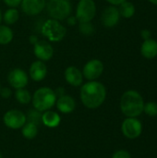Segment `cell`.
<instances>
[{
  "label": "cell",
  "instance_id": "obj_1",
  "mask_svg": "<svg viewBox=\"0 0 157 158\" xmlns=\"http://www.w3.org/2000/svg\"><path fill=\"white\" fill-rule=\"evenodd\" d=\"M80 98L85 107L96 109L104 104L106 98V88L100 81H89L81 87Z\"/></svg>",
  "mask_w": 157,
  "mask_h": 158
},
{
  "label": "cell",
  "instance_id": "obj_2",
  "mask_svg": "<svg viewBox=\"0 0 157 158\" xmlns=\"http://www.w3.org/2000/svg\"><path fill=\"white\" fill-rule=\"evenodd\" d=\"M144 101L140 93L134 90L125 92L120 99L121 112L127 118H137L143 112Z\"/></svg>",
  "mask_w": 157,
  "mask_h": 158
},
{
  "label": "cell",
  "instance_id": "obj_3",
  "mask_svg": "<svg viewBox=\"0 0 157 158\" xmlns=\"http://www.w3.org/2000/svg\"><path fill=\"white\" fill-rule=\"evenodd\" d=\"M57 96L55 91L49 87H41L37 89L31 96V103L34 109L44 112L50 110L56 102Z\"/></svg>",
  "mask_w": 157,
  "mask_h": 158
},
{
  "label": "cell",
  "instance_id": "obj_4",
  "mask_svg": "<svg viewBox=\"0 0 157 158\" xmlns=\"http://www.w3.org/2000/svg\"><path fill=\"white\" fill-rule=\"evenodd\" d=\"M45 7L50 19L58 21L66 19L72 12V6L69 0H48Z\"/></svg>",
  "mask_w": 157,
  "mask_h": 158
},
{
  "label": "cell",
  "instance_id": "obj_5",
  "mask_svg": "<svg viewBox=\"0 0 157 158\" xmlns=\"http://www.w3.org/2000/svg\"><path fill=\"white\" fill-rule=\"evenodd\" d=\"M41 32L49 42L57 43L65 38L67 29L62 23H60V21L49 19L43 24Z\"/></svg>",
  "mask_w": 157,
  "mask_h": 158
},
{
  "label": "cell",
  "instance_id": "obj_6",
  "mask_svg": "<svg viewBox=\"0 0 157 158\" xmlns=\"http://www.w3.org/2000/svg\"><path fill=\"white\" fill-rule=\"evenodd\" d=\"M96 15V4L93 0H80L77 8L76 15L79 22H90Z\"/></svg>",
  "mask_w": 157,
  "mask_h": 158
},
{
  "label": "cell",
  "instance_id": "obj_7",
  "mask_svg": "<svg viewBox=\"0 0 157 158\" xmlns=\"http://www.w3.org/2000/svg\"><path fill=\"white\" fill-rule=\"evenodd\" d=\"M4 124L11 130H19L27 122V116L20 110L10 109L3 116Z\"/></svg>",
  "mask_w": 157,
  "mask_h": 158
},
{
  "label": "cell",
  "instance_id": "obj_8",
  "mask_svg": "<svg viewBox=\"0 0 157 158\" xmlns=\"http://www.w3.org/2000/svg\"><path fill=\"white\" fill-rule=\"evenodd\" d=\"M121 131L126 138L134 140L141 136L143 132V125L136 118H127L121 125Z\"/></svg>",
  "mask_w": 157,
  "mask_h": 158
},
{
  "label": "cell",
  "instance_id": "obj_9",
  "mask_svg": "<svg viewBox=\"0 0 157 158\" xmlns=\"http://www.w3.org/2000/svg\"><path fill=\"white\" fill-rule=\"evenodd\" d=\"M104 64L101 60L93 58L89 60L83 67L82 75L87 81H96L104 72Z\"/></svg>",
  "mask_w": 157,
  "mask_h": 158
},
{
  "label": "cell",
  "instance_id": "obj_10",
  "mask_svg": "<svg viewBox=\"0 0 157 158\" xmlns=\"http://www.w3.org/2000/svg\"><path fill=\"white\" fill-rule=\"evenodd\" d=\"M33 53L38 60L46 62L54 56L53 45L45 40H40L33 45Z\"/></svg>",
  "mask_w": 157,
  "mask_h": 158
},
{
  "label": "cell",
  "instance_id": "obj_11",
  "mask_svg": "<svg viewBox=\"0 0 157 158\" xmlns=\"http://www.w3.org/2000/svg\"><path fill=\"white\" fill-rule=\"evenodd\" d=\"M7 81L14 89L25 88L29 82V76L21 69H14L7 74Z\"/></svg>",
  "mask_w": 157,
  "mask_h": 158
},
{
  "label": "cell",
  "instance_id": "obj_12",
  "mask_svg": "<svg viewBox=\"0 0 157 158\" xmlns=\"http://www.w3.org/2000/svg\"><path fill=\"white\" fill-rule=\"evenodd\" d=\"M120 14L118 11V7L117 6H106L101 15L102 24L106 28H113L119 22Z\"/></svg>",
  "mask_w": 157,
  "mask_h": 158
},
{
  "label": "cell",
  "instance_id": "obj_13",
  "mask_svg": "<svg viewBox=\"0 0 157 158\" xmlns=\"http://www.w3.org/2000/svg\"><path fill=\"white\" fill-rule=\"evenodd\" d=\"M46 6V0H21V10L27 16H36L40 14Z\"/></svg>",
  "mask_w": 157,
  "mask_h": 158
},
{
  "label": "cell",
  "instance_id": "obj_14",
  "mask_svg": "<svg viewBox=\"0 0 157 158\" xmlns=\"http://www.w3.org/2000/svg\"><path fill=\"white\" fill-rule=\"evenodd\" d=\"M64 77H65L66 81L73 87H79L83 82L82 72L75 66L68 67L65 69Z\"/></svg>",
  "mask_w": 157,
  "mask_h": 158
},
{
  "label": "cell",
  "instance_id": "obj_15",
  "mask_svg": "<svg viewBox=\"0 0 157 158\" xmlns=\"http://www.w3.org/2000/svg\"><path fill=\"white\" fill-rule=\"evenodd\" d=\"M29 75L34 81H42L47 75V67L43 61L36 60L31 63L29 69Z\"/></svg>",
  "mask_w": 157,
  "mask_h": 158
},
{
  "label": "cell",
  "instance_id": "obj_16",
  "mask_svg": "<svg viewBox=\"0 0 157 158\" xmlns=\"http://www.w3.org/2000/svg\"><path fill=\"white\" fill-rule=\"evenodd\" d=\"M56 108L63 114H69L72 113L76 108V102L75 99L68 94H63L56 99Z\"/></svg>",
  "mask_w": 157,
  "mask_h": 158
},
{
  "label": "cell",
  "instance_id": "obj_17",
  "mask_svg": "<svg viewBox=\"0 0 157 158\" xmlns=\"http://www.w3.org/2000/svg\"><path fill=\"white\" fill-rule=\"evenodd\" d=\"M141 54L146 59H153L157 56V41L150 38L144 40L141 46Z\"/></svg>",
  "mask_w": 157,
  "mask_h": 158
},
{
  "label": "cell",
  "instance_id": "obj_18",
  "mask_svg": "<svg viewBox=\"0 0 157 158\" xmlns=\"http://www.w3.org/2000/svg\"><path fill=\"white\" fill-rule=\"evenodd\" d=\"M42 122L47 128H56L61 122V117L58 113L50 109L42 114Z\"/></svg>",
  "mask_w": 157,
  "mask_h": 158
},
{
  "label": "cell",
  "instance_id": "obj_19",
  "mask_svg": "<svg viewBox=\"0 0 157 158\" xmlns=\"http://www.w3.org/2000/svg\"><path fill=\"white\" fill-rule=\"evenodd\" d=\"M21 134L27 140H33L38 134L37 124L31 121H27L21 128Z\"/></svg>",
  "mask_w": 157,
  "mask_h": 158
},
{
  "label": "cell",
  "instance_id": "obj_20",
  "mask_svg": "<svg viewBox=\"0 0 157 158\" xmlns=\"http://www.w3.org/2000/svg\"><path fill=\"white\" fill-rule=\"evenodd\" d=\"M118 11H119L120 17H123L125 19H130L135 15L136 9H135V6L131 2L125 1L119 5Z\"/></svg>",
  "mask_w": 157,
  "mask_h": 158
},
{
  "label": "cell",
  "instance_id": "obj_21",
  "mask_svg": "<svg viewBox=\"0 0 157 158\" xmlns=\"http://www.w3.org/2000/svg\"><path fill=\"white\" fill-rule=\"evenodd\" d=\"M19 19V10L15 7H10L6 10V12L3 14V20L6 25H12L15 24Z\"/></svg>",
  "mask_w": 157,
  "mask_h": 158
},
{
  "label": "cell",
  "instance_id": "obj_22",
  "mask_svg": "<svg viewBox=\"0 0 157 158\" xmlns=\"http://www.w3.org/2000/svg\"><path fill=\"white\" fill-rule=\"evenodd\" d=\"M13 31L7 25L0 24V44H8L13 40Z\"/></svg>",
  "mask_w": 157,
  "mask_h": 158
},
{
  "label": "cell",
  "instance_id": "obj_23",
  "mask_svg": "<svg viewBox=\"0 0 157 158\" xmlns=\"http://www.w3.org/2000/svg\"><path fill=\"white\" fill-rule=\"evenodd\" d=\"M31 96L32 95L31 94V93L25 88L17 89L16 92H15V98L21 105L30 104L31 101Z\"/></svg>",
  "mask_w": 157,
  "mask_h": 158
},
{
  "label": "cell",
  "instance_id": "obj_24",
  "mask_svg": "<svg viewBox=\"0 0 157 158\" xmlns=\"http://www.w3.org/2000/svg\"><path fill=\"white\" fill-rule=\"evenodd\" d=\"M79 31L85 36H90L94 32V26L90 22H79Z\"/></svg>",
  "mask_w": 157,
  "mask_h": 158
},
{
  "label": "cell",
  "instance_id": "obj_25",
  "mask_svg": "<svg viewBox=\"0 0 157 158\" xmlns=\"http://www.w3.org/2000/svg\"><path fill=\"white\" fill-rule=\"evenodd\" d=\"M143 112L149 117H156L157 116V103L155 102H148L144 104Z\"/></svg>",
  "mask_w": 157,
  "mask_h": 158
},
{
  "label": "cell",
  "instance_id": "obj_26",
  "mask_svg": "<svg viewBox=\"0 0 157 158\" xmlns=\"http://www.w3.org/2000/svg\"><path fill=\"white\" fill-rule=\"evenodd\" d=\"M29 119V121L32 122V123H39V121H42V114L40 111L34 109V110H31L28 113V117H27V120Z\"/></svg>",
  "mask_w": 157,
  "mask_h": 158
},
{
  "label": "cell",
  "instance_id": "obj_27",
  "mask_svg": "<svg viewBox=\"0 0 157 158\" xmlns=\"http://www.w3.org/2000/svg\"><path fill=\"white\" fill-rule=\"evenodd\" d=\"M112 158H131V156L126 150H118L113 154Z\"/></svg>",
  "mask_w": 157,
  "mask_h": 158
},
{
  "label": "cell",
  "instance_id": "obj_28",
  "mask_svg": "<svg viewBox=\"0 0 157 158\" xmlns=\"http://www.w3.org/2000/svg\"><path fill=\"white\" fill-rule=\"evenodd\" d=\"M0 95H1L3 98L7 99V98H9V97L12 95V91H11L9 88H7V87L1 88V90H0Z\"/></svg>",
  "mask_w": 157,
  "mask_h": 158
},
{
  "label": "cell",
  "instance_id": "obj_29",
  "mask_svg": "<svg viewBox=\"0 0 157 158\" xmlns=\"http://www.w3.org/2000/svg\"><path fill=\"white\" fill-rule=\"evenodd\" d=\"M4 3L9 6V7H17L19 6H20V3H21V0H3Z\"/></svg>",
  "mask_w": 157,
  "mask_h": 158
},
{
  "label": "cell",
  "instance_id": "obj_30",
  "mask_svg": "<svg viewBox=\"0 0 157 158\" xmlns=\"http://www.w3.org/2000/svg\"><path fill=\"white\" fill-rule=\"evenodd\" d=\"M141 37L143 39V41H144V40L150 39V38L152 37V32H151V31L148 30V29H143V30H142V31H141Z\"/></svg>",
  "mask_w": 157,
  "mask_h": 158
},
{
  "label": "cell",
  "instance_id": "obj_31",
  "mask_svg": "<svg viewBox=\"0 0 157 158\" xmlns=\"http://www.w3.org/2000/svg\"><path fill=\"white\" fill-rule=\"evenodd\" d=\"M67 23L69 25V26H74V25H76L79 21H78V19H77V18L75 17V16H68L67 19Z\"/></svg>",
  "mask_w": 157,
  "mask_h": 158
},
{
  "label": "cell",
  "instance_id": "obj_32",
  "mask_svg": "<svg viewBox=\"0 0 157 158\" xmlns=\"http://www.w3.org/2000/svg\"><path fill=\"white\" fill-rule=\"evenodd\" d=\"M106 1L112 6H119L120 4H122L123 2H125L127 0H106Z\"/></svg>",
  "mask_w": 157,
  "mask_h": 158
},
{
  "label": "cell",
  "instance_id": "obj_33",
  "mask_svg": "<svg viewBox=\"0 0 157 158\" xmlns=\"http://www.w3.org/2000/svg\"><path fill=\"white\" fill-rule=\"evenodd\" d=\"M38 41H39V40H38L37 36H35V35H31V36L29 37V42H30L31 44H33V45H34Z\"/></svg>",
  "mask_w": 157,
  "mask_h": 158
},
{
  "label": "cell",
  "instance_id": "obj_34",
  "mask_svg": "<svg viewBox=\"0 0 157 158\" xmlns=\"http://www.w3.org/2000/svg\"><path fill=\"white\" fill-rule=\"evenodd\" d=\"M150 3H152L153 5H155V6H157V0H148Z\"/></svg>",
  "mask_w": 157,
  "mask_h": 158
},
{
  "label": "cell",
  "instance_id": "obj_35",
  "mask_svg": "<svg viewBox=\"0 0 157 158\" xmlns=\"http://www.w3.org/2000/svg\"><path fill=\"white\" fill-rule=\"evenodd\" d=\"M3 20V14H2V12H1V8H0V23H1V21Z\"/></svg>",
  "mask_w": 157,
  "mask_h": 158
},
{
  "label": "cell",
  "instance_id": "obj_36",
  "mask_svg": "<svg viewBox=\"0 0 157 158\" xmlns=\"http://www.w3.org/2000/svg\"><path fill=\"white\" fill-rule=\"evenodd\" d=\"M0 158H3V156H2V155H1V153H0Z\"/></svg>",
  "mask_w": 157,
  "mask_h": 158
},
{
  "label": "cell",
  "instance_id": "obj_37",
  "mask_svg": "<svg viewBox=\"0 0 157 158\" xmlns=\"http://www.w3.org/2000/svg\"><path fill=\"white\" fill-rule=\"evenodd\" d=\"M0 90H1V85H0Z\"/></svg>",
  "mask_w": 157,
  "mask_h": 158
}]
</instances>
